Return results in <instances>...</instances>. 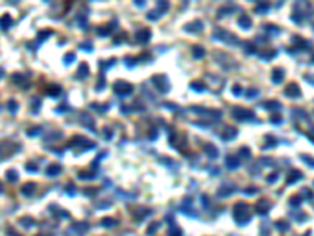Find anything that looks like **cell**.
<instances>
[{"instance_id": "cell-1", "label": "cell", "mask_w": 314, "mask_h": 236, "mask_svg": "<svg viewBox=\"0 0 314 236\" xmlns=\"http://www.w3.org/2000/svg\"><path fill=\"white\" fill-rule=\"evenodd\" d=\"M115 90H116V93H120V95H129L132 92V85L121 80V82H116L115 84Z\"/></svg>"}, {"instance_id": "cell-2", "label": "cell", "mask_w": 314, "mask_h": 236, "mask_svg": "<svg viewBox=\"0 0 314 236\" xmlns=\"http://www.w3.org/2000/svg\"><path fill=\"white\" fill-rule=\"evenodd\" d=\"M149 36H151L149 30H140V32L137 33V39L142 41V43H146V41L149 39Z\"/></svg>"}, {"instance_id": "cell-3", "label": "cell", "mask_w": 314, "mask_h": 236, "mask_svg": "<svg viewBox=\"0 0 314 236\" xmlns=\"http://www.w3.org/2000/svg\"><path fill=\"white\" fill-rule=\"evenodd\" d=\"M239 24L242 25V29H250V25H251V20L250 17H245V16H242L239 19Z\"/></svg>"}, {"instance_id": "cell-4", "label": "cell", "mask_w": 314, "mask_h": 236, "mask_svg": "<svg viewBox=\"0 0 314 236\" xmlns=\"http://www.w3.org/2000/svg\"><path fill=\"white\" fill-rule=\"evenodd\" d=\"M226 162H228V167H229V169H237V165H239L237 159H236V157H231V156L226 159Z\"/></svg>"}, {"instance_id": "cell-5", "label": "cell", "mask_w": 314, "mask_h": 236, "mask_svg": "<svg viewBox=\"0 0 314 236\" xmlns=\"http://www.w3.org/2000/svg\"><path fill=\"white\" fill-rule=\"evenodd\" d=\"M33 189H35L33 184H25L22 187V194H24V195H30V194H33Z\"/></svg>"}, {"instance_id": "cell-6", "label": "cell", "mask_w": 314, "mask_h": 236, "mask_svg": "<svg viewBox=\"0 0 314 236\" xmlns=\"http://www.w3.org/2000/svg\"><path fill=\"white\" fill-rule=\"evenodd\" d=\"M60 167L58 165H52L50 169H47V175H57V173H60Z\"/></svg>"}, {"instance_id": "cell-7", "label": "cell", "mask_w": 314, "mask_h": 236, "mask_svg": "<svg viewBox=\"0 0 314 236\" xmlns=\"http://www.w3.org/2000/svg\"><path fill=\"white\" fill-rule=\"evenodd\" d=\"M79 74H80V76H83V77H85V76L88 74V66H87V63H83V65L80 66V69H79Z\"/></svg>"}, {"instance_id": "cell-8", "label": "cell", "mask_w": 314, "mask_h": 236, "mask_svg": "<svg viewBox=\"0 0 314 236\" xmlns=\"http://www.w3.org/2000/svg\"><path fill=\"white\" fill-rule=\"evenodd\" d=\"M193 55H195V57H203L204 51L201 49V47H195V49H193Z\"/></svg>"}, {"instance_id": "cell-9", "label": "cell", "mask_w": 314, "mask_h": 236, "mask_svg": "<svg viewBox=\"0 0 314 236\" xmlns=\"http://www.w3.org/2000/svg\"><path fill=\"white\" fill-rule=\"evenodd\" d=\"M156 228H159V224H156V222H154V224H151V225H149V230L146 231V234H149V236H151L152 233L156 231Z\"/></svg>"}, {"instance_id": "cell-10", "label": "cell", "mask_w": 314, "mask_h": 236, "mask_svg": "<svg viewBox=\"0 0 314 236\" xmlns=\"http://www.w3.org/2000/svg\"><path fill=\"white\" fill-rule=\"evenodd\" d=\"M10 22H11V19H10V16H3V19H2V25H3V29H8V25H10Z\"/></svg>"}, {"instance_id": "cell-11", "label": "cell", "mask_w": 314, "mask_h": 236, "mask_svg": "<svg viewBox=\"0 0 314 236\" xmlns=\"http://www.w3.org/2000/svg\"><path fill=\"white\" fill-rule=\"evenodd\" d=\"M115 224H116V220H113V219H104L102 220V225H107V227H111Z\"/></svg>"}, {"instance_id": "cell-12", "label": "cell", "mask_w": 314, "mask_h": 236, "mask_svg": "<svg viewBox=\"0 0 314 236\" xmlns=\"http://www.w3.org/2000/svg\"><path fill=\"white\" fill-rule=\"evenodd\" d=\"M280 74H281V71H280V69H275V71H273V76H275V77H273V80H275V82H280V80H281Z\"/></svg>"}, {"instance_id": "cell-13", "label": "cell", "mask_w": 314, "mask_h": 236, "mask_svg": "<svg viewBox=\"0 0 314 236\" xmlns=\"http://www.w3.org/2000/svg\"><path fill=\"white\" fill-rule=\"evenodd\" d=\"M170 236H182V233H181L178 228H171V230H170Z\"/></svg>"}, {"instance_id": "cell-14", "label": "cell", "mask_w": 314, "mask_h": 236, "mask_svg": "<svg viewBox=\"0 0 314 236\" xmlns=\"http://www.w3.org/2000/svg\"><path fill=\"white\" fill-rule=\"evenodd\" d=\"M6 176H8L10 181H14V179H16V178H14V176H16V173H14V172H8V173H6Z\"/></svg>"}, {"instance_id": "cell-15", "label": "cell", "mask_w": 314, "mask_h": 236, "mask_svg": "<svg viewBox=\"0 0 314 236\" xmlns=\"http://www.w3.org/2000/svg\"><path fill=\"white\" fill-rule=\"evenodd\" d=\"M74 58H75V55H74V54L66 55V57H65V61H66V63H68V61H74Z\"/></svg>"}, {"instance_id": "cell-16", "label": "cell", "mask_w": 314, "mask_h": 236, "mask_svg": "<svg viewBox=\"0 0 314 236\" xmlns=\"http://www.w3.org/2000/svg\"><path fill=\"white\" fill-rule=\"evenodd\" d=\"M10 109H11V110H14V109H16V104H14V102H13V101L10 102Z\"/></svg>"}]
</instances>
